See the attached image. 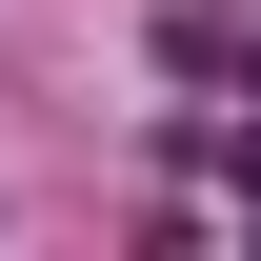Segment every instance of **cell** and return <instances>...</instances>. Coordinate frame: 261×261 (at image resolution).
Instances as JSON below:
<instances>
[{
    "mask_svg": "<svg viewBox=\"0 0 261 261\" xmlns=\"http://www.w3.org/2000/svg\"><path fill=\"white\" fill-rule=\"evenodd\" d=\"M161 81H201V100H261V0H181V20H161Z\"/></svg>",
    "mask_w": 261,
    "mask_h": 261,
    "instance_id": "6da1fadb",
    "label": "cell"
}]
</instances>
